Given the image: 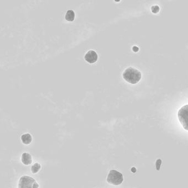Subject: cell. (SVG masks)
Instances as JSON below:
<instances>
[{
    "label": "cell",
    "instance_id": "obj_1",
    "mask_svg": "<svg viewBox=\"0 0 188 188\" xmlns=\"http://www.w3.org/2000/svg\"><path fill=\"white\" fill-rule=\"evenodd\" d=\"M123 77L124 79L128 83L134 84H137L141 80L142 74L139 70L132 67H129L124 71Z\"/></svg>",
    "mask_w": 188,
    "mask_h": 188
},
{
    "label": "cell",
    "instance_id": "obj_2",
    "mask_svg": "<svg viewBox=\"0 0 188 188\" xmlns=\"http://www.w3.org/2000/svg\"><path fill=\"white\" fill-rule=\"evenodd\" d=\"M108 183L114 185H119L123 183V175L116 170H111L108 175L107 179Z\"/></svg>",
    "mask_w": 188,
    "mask_h": 188
},
{
    "label": "cell",
    "instance_id": "obj_3",
    "mask_svg": "<svg viewBox=\"0 0 188 188\" xmlns=\"http://www.w3.org/2000/svg\"><path fill=\"white\" fill-rule=\"evenodd\" d=\"M39 186L35 179L30 176H22L19 181L18 188H38Z\"/></svg>",
    "mask_w": 188,
    "mask_h": 188
},
{
    "label": "cell",
    "instance_id": "obj_4",
    "mask_svg": "<svg viewBox=\"0 0 188 188\" xmlns=\"http://www.w3.org/2000/svg\"><path fill=\"white\" fill-rule=\"evenodd\" d=\"M178 117L184 129L188 131V104L184 105L179 109Z\"/></svg>",
    "mask_w": 188,
    "mask_h": 188
},
{
    "label": "cell",
    "instance_id": "obj_5",
    "mask_svg": "<svg viewBox=\"0 0 188 188\" xmlns=\"http://www.w3.org/2000/svg\"><path fill=\"white\" fill-rule=\"evenodd\" d=\"M84 58L87 63L93 64L96 63L98 60V55L96 51L93 50H90L86 53Z\"/></svg>",
    "mask_w": 188,
    "mask_h": 188
},
{
    "label": "cell",
    "instance_id": "obj_6",
    "mask_svg": "<svg viewBox=\"0 0 188 188\" xmlns=\"http://www.w3.org/2000/svg\"><path fill=\"white\" fill-rule=\"evenodd\" d=\"M22 162L23 163L24 165H30L32 163V157L29 153H23L22 155Z\"/></svg>",
    "mask_w": 188,
    "mask_h": 188
},
{
    "label": "cell",
    "instance_id": "obj_7",
    "mask_svg": "<svg viewBox=\"0 0 188 188\" xmlns=\"http://www.w3.org/2000/svg\"><path fill=\"white\" fill-rule=\"evenodd\" d=\"M21 140L24 144H30L32 141V137L29 134H25L21 136Z\"/></svg>",
    "mask_w": 188,
    "mask_h": 188
},
{
    "label": "cell",
    "instance_id": "obj_8",
    "mask_svg": "<svg viewBox=\"0 0 188 188\" xmlns=\"http://www.w3.org/2000/svg\"><path fill=\"white\" fill-rule=\"evenodd\" d=\"M65 19L69 22L74 21L75 18V13L72 9H69L65 14Z\"/></svg>",
    "mask_w": 188,
    "mask_h": 188
},
{
    "label": "cell",
    "instance_id": "obj_9",
    "mask_svg": "<svg viewBox=\"0 0 188 188\" xmlns=\"http://www.w3.org/2000/svg\"><path fill=\"white\" fill-rule=\"evenodd\" d=\"M41 168V165L39 163H35L34 165H32V167L31 168V170L32 172L33 173L35 174L38 172H39L40 169Z\"/></svg>",
    "mask_w": 188,
    "mask_h": 188
},
{
    "label": "cell",
    "instance_id": "obj_10",
    "mask_svg": "<svg viewBox=\"0 0 188 188\" xmlns=\"http://www.w3.org/2000/svg\"><path fill=\"white\" fill-rule=\"evenodd\" d=\"M151 11L155 14L157 13L160 11V7L158 6H153L151 7Z\"/></svg>",
    "mask_w": 188,
    "mask_h": 188
},
{
    "label": "cell",
    "instance_id": "obj_11",
    "mask_svg": "<svg viewBox=\"0 0 188 188\" xmlns=\"http://www.w3.org/2000/svg\"><path fill=\"white\" fill-rule=\"evenodd\" d=\"M132 49H133V51H134V52H137V51H139V48H137V47H134L132 48Z\"/></svg>",
    "mask_w": 188,
    "mask_h": 188
},
{
    "label": "cell",
    "instance_id": "obj_12",
    "mask_svg": "<svg viewBox=\"0 0 188 188\" xmlns=\"http://www.w3.org/2000/svg\"><path fill=\"white\" fill-rule=\"evenodd\" d=\"M131 171H132L133 173L136 172V168L134 167L132 168V169H131Z\"/></svg>",
    "mask_w": 188,
    "mask_h": 188
}]
</instances>
